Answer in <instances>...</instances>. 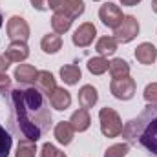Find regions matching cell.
I'll return each instance as SVG.
<instances>
[{
    "mask_svg": "<svg viewBox=\"0 0 157 157\" xmlns=\"http://www.w3.org/2000/svg\"><path fill=\"white\" fill-rule=\"evenodd\" d=\"M6 101L9 108V130L20 141L37 143L49 132L53 124L49 102L37 86L20 84L11 88L6 95Z\"/></svg>",
    "mask_w": 157,
    "mask_h": 157,
    "instance_id": "6da1fadb",
    "label": "cell"
},
{
    "mask_svg": "<svg viewBox=\"0 0 157 157\" xmlns=\"http://www.w3.org/2000/svg\"><path fill=\"white\" fill-rule=\"evenodd\" d=\"M122 137L128 144L143 148L150 157H157V104H146V108L135 119L122 126Z\"/></svg>",
    "mask_w": 157,
    "mask_h": 157,
    "instance_id": "7a4b0ae2",
    "label": "cell"
},
{
    "mask_svg": "<svg viewBox=\"0 0 157 157\" xmlns=\"http://www.w3.org/2000/svg\"><path fill=\"white\" fill-rule=\"evenodd\" d=\"M99 119H101V132L106 137H117L122 133V121L119 117V113L113 108H102L99 112Z\"/></svg>",
    "mask_w": 157,
    "mask_h": 157,
    "instance_id": "3957f363",
    "label": "cell"
},
{
    "mask_svg": "<svg viewBox=\"0 0 157 157\" xmlns=\"http://www.w3.org/2000/svg\"><path fill=\"white\" fill-rule=\"evenodd\" d=\"M113 35H115V40L117 42H122V44L132 42V40L139 35V22H137V18L132 17V15H126L122 18V22L115 28V33Z\"/></svg>",
    "mask_w": 157,
    "mask_h": 157,
    "instance_id": "277c9868",
    "label": "cell"
},
{
    "mask_svg": "<svg viewBox=\"0 0 157 157\" xmlns=\"http://www.w3.org/2000/svg\"><path fill=\"white\" fill-rule=\"evenodd\" d=\"M110 90H112L115 99H119V101H130L135 95L137 84H135L133 78L128 75V77H122V78H113L112 84H110Z\"/></svg>",
    "mask_w": 157,
    "mask_h": 157,
    "instance_id": "5b68a950",
    "label": "cell"
},
{
    "mask_svg": "<svg viewBox=\"0 0 157 157\" xmlns=\"http://www.w3.org/2000/svg\"><path fill=\"white\" fill-rule=\"evenodd\" d=\"M7 37L11 39V42H26L29 39V26L28 22L15 15L7 20Z\"/></svg>",
    "mask_w": 157,
    "mask_h": 157,
    "instance_id": "8992f818",
    "label": "cell"
},
{
    "mask_svg": "<svg viewBox=\"0 0 157 157\" xmlns=\"http://www.w3.org/2000/svg\"><path fill=\"white\" fill-rule=\"evenodd\" d=\"M99 18L102 20V24H104L106 28L115 29L119 24L122 22L124 15H122V11L119 9V6L112 4V2H106V4H102L101 9H99Z\"/></svg>",
    "mask_w": 157,
    "mask_h": 157,
    "instance_id": "52a82bcc",
    "label": "cell"
},
{
    "mask_svg": "<svg viewBox=\"0 0 157 157\" xmlns=\"http://www.w3.org/2000/svg\"><path fill=\"white\" fill-rule=\"evenodd\" d=\"M95 35H97V29H95V26L91 24V22H84V24H80L77 28V31L73 33V44L78 46V48H86V46H90L93 39H95Z\"/></svg>",
    "mask_w": 157,
    "mask_h": 157,
    "instance_id": "ba28073f",
    "label": "cell"
},
{
    "mask_svg": "<svg viewBox=\"0 0 157 157\" xmlns=\"http://www.w3.org/2000/svg\"><path fill=\"white\" fill-rule=\"evenodd\" d=\"M49 104H51L55 110L64 112V110H68L70 104H71V93H70L68 90H64V88H55L53 93L49 95Z\"/></svg>",
    "mask_w": 157,
    "mask_h": 157,
    "instance_id": "9c48e42d",
    "label": "cell"
},
{
    "mask_svg": "<svg viewBox=\"0 0 157 157\" xmlns=\"http://www.w3.org/2000/svg\"><path fill=\"white\" fill-rule=\"evenodd\" d=\"M135 59H137L141 64H144V66L154 64L155 59H157V48L154 44H150V42L139 44V46L135 48Z\"/></svg>",
    "mask_w": 157,
    "mask_h": 157,
    "instance_id": "30bf717a",
    "label": "cell"
},
{
    "mask_svg": "<svg viewBox=\"0 0 157 157\" xmlns=\"http://www.w3.org/2000/svg\"><path fill=\"white\" fill-rule=\"evenodd\" d=\"M11 62H22L29 57V48L26 42H11L4 53Z\"/></svg>",
    "mask_w": 157,
    "mask_h": 157,
    "instance_id": "8fae6325",
    "label": "cell"
},
{
    "mask_svg": "<svg viewBox=\"0 0 157 157\" xmlns=\"http://www.w3.org/2000/svg\"><path fill=\"white\" fill-rule=\"evenodd\" d=\"M97 101H99V93H97V90L93 86L86 84V86H82L78 90V104H80V108L90 110V108L95 106Z\"/></svg>",
    "mask_w": 157,
    "mask_h": 157,
    "instance_id": "7c38bea8",
    "label": "cell"
},
{
    "mask_svg": "<svg viewBox=\"0 0 157 157\" xmlns=\"http://www.w3.org/2000/svg\"><path fill=\"white\" fill-rule=\"evenodd\" d=\"M40 48H42L44 53L55 55V53H59L60 48H62V37L57 35V33H48V35H44L42 40H40Z\"/></svg>",
    "mask_w": 157,
    "mask_h": 157,
    "instance_id": "4fadbf2b",
    "label": "cell"
},
{
    "mask_svg": "<svg viewBox=\"0 0 157 157\" xmlns=\"http://www.w3.org/2000/svg\"><path fill=\"white\" fill-rule=\"evenodd\" d=\"M73 133H75V130H73V126L70 124V121H60V122L55 126V139H57L60 144H64V146H68V144L73 141Z\"/></svg>",
    "mask_w": 157,
    "mask_h": 157,
    "instance_id": "5bb4252c",
    "label": "cell"
},
{
    "mask_svg": "<svg viewBox=\"0 0 157 157\" xmlns=\"http://www.w3.org/2000/svg\"><path fill=\"white\" fill-rule=\"evenodd\" d=\"M37 75H39V71L31 64H20L15 70V78L18 80V84H26V86L33 84L37 80Z\"/></svg>",
    "mask_w": 157,
    "mask_h": 157,
    "instance_id": "9a60e30c",
    "label": "cell"
},
{
    "mask_svg": "<svg viewBox=\"0 0 157 157\" xmlns=\"http://www.w3.org/2000/svg\"><path fill=\"white\" fill-rule=\"evenodd\" d=\"M35 86L39 88L44 95H51L53 90L57 88V82H55V77L49 71H39L37 80H35Z\"/></svg>",
    "mask_w": 157,
    "mask_h": 157,
    "instance_id": "2e32d148",
    "label": "cell"
},
{
    "mask_svg": "<svg viewBox=\"0 0 157 157\" xmlns=\"http://www.w3.org/2000/svg\"><path fill=\"white\" fill-rule=\"evenodd\" d=\"M70 124L73 126L75 132H86V130L90 128V124H91V119H90L88 110L80 108V110H77V112H73V115H71V119H70Z\"/></svg>",
    "mask_w": 157,
    "mask_h": 157,
    "instance_id": "e0dca14e",
    "label": "cell"
},
{
    "mask_svg": "<svg viewBox=\"0 0 157 157\" xmlns=\"http://www.w3.org/2000/svg\"><path fill=\"white\" fill-rule=\"evenodd\" d=\"M71 18L70 17H66L64 13H60V11H55V15L51 17V28H53V33H57V35H62V33H66L70 28H71Z\"/></svg>",
    "mask_w": 157,
    "mask_h": 157,
    "instance_id": "ac0fdd59",
    "label": "cell"
},
{
    "mask_svg": "<svg viewBox=\"0 0 157 157\" xmlns=\"http://www.w3.org/2000/svg\"><path fill=\"white\" fill-rule=\"evenodd\" d=\"M80 77H82V73H80V68H78L77 64H66V66L60 68V78L68 86L77 84L78 80H80Z\"/></svg>",
    "mask_w": 157,
    "mask_h": 157,
    "instance_id": "d6986e66",
    "label": "cell"
},
{
    "mask_svg": "<svg viewBox=\"0 0 157 157\" xmlns=\"http://www.w3.org/2000/svg\"><path fill=\"white\" fill-rule=\"evenodd\" d=\"M60 13H64L66 17H70L71 20H75L77 17H80L84 13V2L82 0H66L64 6L59 9Z\"/></svg>",
    "mask_w": 157,
    "mask_h": 157,
    "instance_id": "ffe728a7",
    "label": "cell"
},
{
    "mask_svg": "<svg viewBox=\"0 0 157 157\" xmlns=\"http://www.w3.org/2000/svg\"><path fill=\"white\" fill-rule=\"evenodd\" d=\"M95 49H97V53H99L101 57H104V55H113V53L117 51V40H115V37H101V39L97 40Z\"/></svg>",
    "mask_w": 157,
    "mask_h": 157,
    "instance_id": "44dd1931",
    "label": "cell"
},
{
    "mask_svg": "<svg viewBox=\"0 0 157 157\" xmlns=\"http://www.w3.org/2000/svg\"><path fill=\"white\" fill-rule=\"evenodd\" d=\"M110 73L113 78H122V77H128L130 75V64L122 59H113L110 62Z\"/></svg>",
    "mask_w": 157,
    "mask_h": 157,
    "instance_id": "7402d4cb",
    "label": "cell"
},
{
    "mask_svg": "<svg viewBox=\"0 0 157 157\" xmlns=\"http://www.w3.org/2000/svg\"><path fill=\"white\" fill-rule=\"evenodd\" d=\"M108 68H110V62L104 57H93L88 60V71L93 75H102L108 71Z\"/></svg>",
    "mask_w": 157,
    "mask_h": 157,
    "instance_id": "603a6c76",
    "label": "cell"
},
{
    "mask_svg": "<svg viewBox=\"0 0 157 157\" xmlns=\"http://www.w3.org/2000/svg\"><path fill=\"white\" fill-rule=\"evenodd\" d=\"M11 146H13V139L6 132V128L0 124V157H9Z\"/></svg>",
    "mask_w": 157,
    "mask_h": 157,
    "instance_id": "cb8c5ba5",
    "label": "cell"
},
{
    "mask_svg": "<svg viewBox=\"0 0 157 157\" xmlns=\"http://www.w3.org/2000/svg\"><path fill=\"white\" fill-rule=\"evenodd\" d=\"M35 154H37L35 143L20 141V143H18V148H17V155L15 157H35Z\"/></svg>",
    "mask_w": 157,
    "mask_h": 157,
    "instance_id": "d4e9b609",
    "label": "cell"
},
{
    "mask_svg": "<svg viewBox=\"0 0 157 157\" xmlns=\"http://www.w3.org/2000/svg\"><path fill=\"white\" fill-rule=\"evenodd\" d=\"M128 152H130V144H128V143L113 144V146H110V148L104 152V157H126Z\"/></svg>",
    "mask_w": 157,
    "mask_h": 157,
    "instance_id": "484cf974",
    "label": "cell"
},
{
    "mask_svg": "<svg viewBox=\"0 0 157 157\" xmlns=\"http://www.w3.org/2000/svg\"><path fill=\"white\" fill-rule=\"evenodd\" d=\"M40 157H66V154L60 152L55 144L46 143V144L42 146V150H40Z\"/></svg>",
    "mask_w": 157,
    "mask_h": 157,
    "instance_id": "4316f807",
    "label": "cell"
},
{
    "mask_svg": "<svg viewBox=\"0 0 157 157\" xmlns=\"http://www.w3.org/2000/svg\"><path fill=\"white\" fill-rule=\"evenodd\" d=\"M144 99L150 104H157V82H152L144 88Z\"/></svg>",
    "mask_w": 157,
    "mask_h": 157,
    "instance_id": "83f0119b",
    "label": "cell"
},
{
    "mask_svg": "<svg viewBox=\"0 0 157 157\" xmlns=\"http://www.w3.org/2000/svg\"><path fill=\"white\" fill-rule=\"evenodd\" d=\"M11 90V77H7V73H0V95H7Z\"/></svg>",
    "mask_w": 157,
    "mask_h": 157,
    "instance_id": "f1b7e54d",
    "label": "cell"
},
{
    "mask_svg": "<svg viewBox=\"0 0 157 157\" xmlns=\"http://www.w3.org/2000/svg\"><path fill=\"white\" fill-rule=\"evenodd\" d=\"M31 2V6L35 7V9H39V11H46L48 9V0H29Z\"/></svg>",
    "mask_w": 157,
    "mask_h": 157,
    "instance_id": "f546056e",
    "label": "cell"
},
{
    "mask_svg": "<svg viewBox=\"0 0 157 157\" xmlns=\"http://www.w3.org/2000/svg\"><path fill=\"white\" fill-rule=\"evenodd\" d=\"M64 2H66V0H48V7L53 9V11H59V9L64 6Z\"/></svg>",
    "mask_w": 157,
    "mask_h": 157,
    "instance_id": "4dcf8cb0",
    "label": "cell"
},
{
    "mask_svg": "<svg viewBox=\"0 0 157 157\" xmlns=\"http://www.w3.org/2000/svg\"><path fill=\"white\" fill-rule=\"evenodd\" d=\"M9 59L6 57V55H0V73H6V70L9 68Z\"/></svg>",
    "mask_w": 157,
    "mask_h": 157,
    "instance_id": "1f68e13d",
    "label": "cell"
},
{
    "mask_svg": "<svg viewBox=\"0 0 157 157\" xmlns=\"http://www.w3.org/2000/svg\"><path fill=\"white\" fill-rule=\"evenodd\" d=\"M141 0H121V4L122 6H137Z\"/></svg>",
    "mask_w": 157,
    "mask_h": 157,
    "instance_id": "d6a6232c",
    "label": "cell"
},
{
    "mask_svg": "<svg viewBox=\"0 0 157 157\" xmlns=\"http://www.w3.org/2000/svg\"><path fill=\"white\" fill-rule=\"evenodd\" d=\"M152 9L157 13V0H152Z\"/></svg>",
    "mask_w": 157,
    "mask_h": 157,
    "instance_id": "836d02e7",
    "label": "cell"
},
{
    "mask_svg": "<svg viewBox=\"0 0 157 157\" xmlns=\"http://www.w3.org/2000/svg\"><path fill=\"white\" fill-rule=\"evenodd\" d=\"M2 24H4V15H2V9H0V28H2Z\"/></svg>",
    "mask_w": 157,
    "mask_h": 157,
    "instance_id": "e575fe53",
    "label": "cell"
},
{
    "mask_svg": "<svg viewBox=\"0 0 157 157\" xmlns=\"http://www.w3.org/2000/svg\"><path fill=\"white\" fill-rule=\"evenodd\" d=\"M95 2H97V0H95Z\"/></svg>",
    "mask_w": 157,
    "mask_h": 157,
    "instance_id": "d590c367",
    "label": "cell"
}]
</instances>
